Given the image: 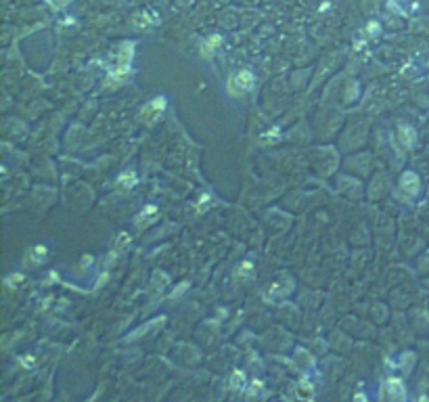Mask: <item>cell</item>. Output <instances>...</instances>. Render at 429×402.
I'll return each instance as SVG.
<instances>
[{"label":"cell","instance_id":"6da1fadb","mask_svg":"<svg viewBox=\"0 0 429 402\" xmlns=\"http://www.w3.org/2000/svg\"><path fill=\"white\" fill-rule=\"evenodd\" d=\"M254 82H256L254 74L247 72V70H243V72H239L237 76L231 78V82H229V93H231L233 97H239V95H243V93H247V91H252Z\"/></svg>","mask_w":429,"mask_h":402},{"label":"cell","instance_id":"7a4b0ae2","mask_svg":"<svg viewBox=\"0 0 429 402\" xmlns=\"http://www.w3.org/2000/svg\"><path fill=\"white\" fill-rule=\"evenodd\" d=\"M164 109H166V99L164 97H157L155 101H151L143 111H141V116L145 120H157L162 114H164Z\"/></svg>","mask_w":429,"mask_h":402},{"label":"cell","instance_id":"3957f363","mask_svg":"<svg viewBox=\"0 0 429 402\" xmlns=\"http://www.w3.org/2000/svg\"><path fill=\"white\" fill-rule=\"evenodd\" d=\"M400 185H402V191H406L409 195H417L419 193V176L415 172H404L402 178H400Z\"/></svg>","mask_w":429,"mask_h":402},{"label":"cell","instance_id":"277c9868","mask_svg":"<svg viewBox=\"0 0 429 402\" xmlns=\"http://www.w3.org/2000/svg\"><path fill=\"white\" fill-rule=\"evenodd\" d=\"M415 141H417L415 130H413L411 126H400V143H402L404 147H413Z\"/></svg>","mask_w":429,"mask_h":402},{"label":"cell","instance_id":"5b68a950","mask_svg":"<svg viewBox=\"0 0 429 402\" xmlns=\"http://www.w3.org/2000/svg\"><path fill=\"white\" fill-rule=\"evenodd\" d=\"M164 325V319H155L153 323H147V325H143L141 329H137V331H132V335L128 340H139V338H143L145 333H149V331H153V329H157V327H162Z\"/></svg>","mask_w":429,"mask_h":402},{"label":"cell","instance_id":"8992f818","mask_svg":"<svg viewBox=\"0 0 429 402\" xmlns=\"http://www.w3.org/2000/svg\"><path fill=\"white\" fill-rule=\"evenodd\" d=\"M130 78H132L130 67H116V70L109 74V80H111V82H118V84H122V82H128Z\"/></svg>","mask_w":429,"mask_h":402},{"label":"cell","instance_id":"52a82bcc","mask_svg":"<svg viewBox=\"0 0 429 402\" xmlns=\"http://www.w3.org/2000/svg\"><path fill=\"white\" fill-rule=\"evenodd\" d=\"M128 245H130V235H126V233L118 235V239H116V243H114V254H122V252H126V250H128Z\"/></svg>","mask_w":429,"mask_h":402},{"label":"cell","instance_id":"ba28073f","mask_svg":"<svg viewBox=\"0 0 429 402\" xmlns=\"http://www.w3.org/2000/svg\"><path fill=\"white\" fill-rule=\"evenodd\" d=\"M388 392L394 398H404V388H402L400 379H390V382H388Z\"/></svg>","mask_w":429,"mask_h":402},{"label":"cell","instance_id":"9c48e42d","mask_svg":"<svg viewBox=\"0 0 429 402\" xmlns=\"http://www.w3.org/2000/svg\"><path fill=\"white\" fill-rule=\"evenodd\" d=\"M44 258H47V248L44 245H38V248H34V250H30V254H28V262H42Z\"/></svg>","mask_w":429,"mask_h":402},{"label":"cell","instance_id":"30bf717a","mask_svg":"<svg viewBox=\"0 0 429 402\" xmlns=\"http://www.w3.org/2000/svg\"><path fill=\"white\" fill-rule=\"evenodd\" d=\"M296 392H298V396H300L302 400H310V398H312V388H310V384H300Z\"/></svg>","mask_w":429,"mask_h":402},{"label":"cell","instance_id":"8fae6325","mask_svg":"<svg viewBox=\"0 0 429 402\" xmlns=\"http://www.w3.org/2000/svg\"><path fill=\"white\" fill-rule=\"evenodd\" d=\"M134 183H137V176H134V172H124L120 176V185L122 187H132Z\"/></svg>","mask_w":429,"mask_h":402},{"label":"cell","instance_id":"7c38bea8","mask_svg":"<svg viewBox=\"0 0 429 402\" xmlns=\"http://www.w3.org/2000/svg\"><path fill=\"white\" fill-rule=\"evenodd\" d=\"M220 42H222V38L220 36H212L210 40H208V47H206V55H210L214 49H218L220 47Z\"/></svg>","mask_w":429,"mask_h":402},{"label":"cell","instance_id":"4fadbf2b","mask_svg":"<svg viewBox=\"0 0 429 402\" xmlns=\"http://www.w3.org/2000/svg\"><path fill=\"white\" fill-rule=\"evenodd\" d=\"M153 214H155V208H153V206H147V208L143 210V214L139 216V220H137V222H139V225H143V222H145V220H149V216H153Z\"/></svg>","mask_w":429,"mask_h":402},{"label":"cell","instance_id":"5bb4252c","mask_svg":"<svg viewBox=\"0 0 429 402\" xmlns=\"http://www.w3.org/2000/svg\"><path fill=\"white\" fill-rule=\"evenodd\" d=\"M233 386L235 388H243L245 386V377H243L241 371H235V375H233Z\"/></svg>","mask_w":429,"mask_h":402},{"label":"cell","instance_id":"9a60e30c","mask_svg":"<svg viewBox=\"0 0 429 402\" xmlns=\"http://www.w3.org/2000/svg\"><path fill=\"white\" fill-rule=\"evenodd\" d=\"M252 264L250 262H243L241 264V268H239V277H247V275H252Z\"/></svg>","mask_w":429,"mask_h":402},{"label":"cell","instance_id":"2e32d148","mask_svg":"<svg viewBox=\"0 0 429 402\" xmlns=\"http://www.w3.org/2000/svg\"><path fill=\"white\" fill-rule=\"evenodd\" d=\"M164 283H168V277H166V275H162V273H155V287H157V289H162V287H164Z\"/></svg>","mask_w":429,"mask_h":402},{"label":"cell","instance_id":"e0dca14e","mask_svg":"<svg viewBox=\"0 0 429 402\" xmlns=\"http://www.w3.org/2000/svg\"><path fill=\"white\" fill-rule=\"evenodd\" d=\"M187 289H189V285H187V283H183V285H180V287L176 289V292L172 294V300H178V298L183 296V294H187Z\"/></svg>","mask_w":429,"mask_h":402},{"label":"cell","instance_id":"ac0fdd59","mask_svg":"<svg viewBox=\"0 0 429 402\" xmlns=\"http://www.w3.org/2000/svg\"><path fill=\"white\" fill-rule=\"evenodd\" d=\"M70 3H72V0H53V7L55 9H63V7H67Z\"/></svg>","mask_w":429,"mask_h":402},{"label":"cell","instance_id":"d6986e66","mask_svg":"<svg viewBox=\"0 0 429 402\" xmlns=\"http://www.w3.org/2000/svg\"><path fill=\"white\" fill-rule=\"evenodd\" d=\"M19 281H21V275H15V277L9 279V283H19Z\"/></svg>","mask_w":429,"mask_h":402},{"label":"cell","instance_id":"ffe728a7","mask_svg":"<svg viewBox=\"0 0 429 402\" xmlns=\"http://www.w3.org/2000/svg\"><path fill=\"white\" fill-rule=\"evenodd\" d=\"M262 390V384L260 382H254V392H260Z\"/></svg>","mask_w":429,"mask_h":402},{"label":"cell","instance_id":"44dd1931","mask_svg":"<svg viewBox=\"0 0 429 402\" xmlns=\"http://www.w3.org/2000/svg\"><path fill=\"white\" fill-rule=\"evenodd\" d=\"M356 402H367V398H365L363 394H358V396H356Z\"/></svg>","mask_w":429,"mask_h":402},{"label":"cell","instance_id":"7402d4cb","mask_svg":"<svg viewBox=\"0 0 429 402\" xmlns=\"http://www.w3.org/2000/svg\"><path fill=\"white\" fill-rule=\"evenodd\" d=\"M371 32H379V26L377 24H371Z\"/></svg>","mask_w":429,"mask_h":402}]
</instances>
